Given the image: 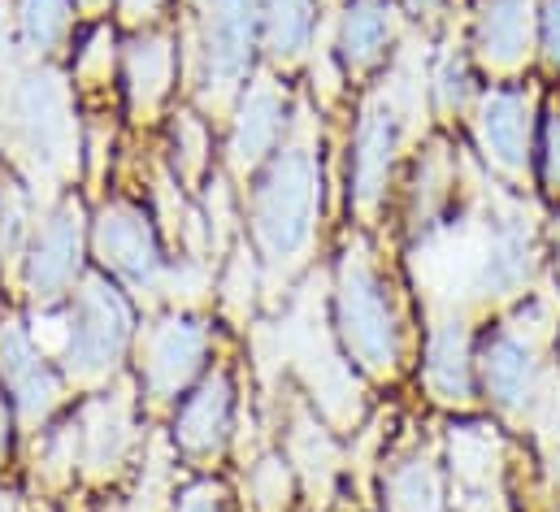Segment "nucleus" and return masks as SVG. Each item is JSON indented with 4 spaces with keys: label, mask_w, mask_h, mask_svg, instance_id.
I'll return each mask as SVG.
<instances>
[{
    "label": "nucleus",
    "mask_w": 560,
    "mask_h": 512,
    "mask_svg": "<svg viewBox=\"0 0 560 512\" xmlns=\"http://www.w3.org/2000/svg\"><path fill=\"white\" fill-rule=\"evenodd\" d=\"M434 96H439V109H447V114L460 109L474 96V74L465 66V57H456V53L443 57V66L434 74Z\"/></svg>",
    "instance_id": "obj_25"
},
{
    "label": "nucleus",
    "mask_w": 560,
    "mask_h": 512,
    "mask_svg": "<svg viewBox=\"0 0 560 512\" xmlns=\"http://www.w3.org/2000/svg\"><path fill=\"white\" fill-rule=\"evenodd\" d=\"M253 496L266 512H279L287 504V465L282 461L270 456V461H261L253 469Z\"/></svg>",
    "instance_id": "obj_26"
},
{
    "label": "nucleus",
    "mask_w": 560,
    "mask_h": 512,
    "mask_svg": "<svg viewBox=\"0 0 560 512\" xmlns=\"http://www.w3.org/2000/svg\"><path fill=\"white\" fill-rule=\"evenodd\" d=\"M535 278V240H530V222L517 209H504L482 248L469 265V287L482 300H513L530 287Z\"/></svg>",
    "instance_id": "obj_6"
},
{
    "label": "nucleus",
    "mask_w": 560,
    "mask_h": 512,
    "mask_svg": "<svg viewBox=\"0 0 560 512\" xmlns=\"http://www.w3.org/2000/svg\"><path fill=\"white\" fill-rule=\"evenodd\" d=\"M317 200H322V178L313 148L287 143L253 196V231L275 269H287L304 256L317 222Z\"/></svg>",
    "instance_id": "obj_1"
},
{
    "label": "nucleus",
    "mask_w": 560,
    "mask_h": 512,
    "mask_svg": "<svg viewBox=\"0 0 560 512\" xmlns=\"http://www.w3.org/2000/svg\"><path fill=\"white\" fill-rule=\"evenodd\" d=\"M22 235H26V200L9 183L4 196H0V248L4 253H18L22 248Z\"/></svg>",
    "instance_id": "obj_27"
},
{
    "label": "nucleus",
    "mask_w": 560,
    "mask_h": 512,
    "mask_svg": "<svg viewBox=\"0 0 560 512\" xmlns=\"http://www.w3.org/2000/svg\"><path fill=\"white\" fill-rule=\"evenodd\" d=\"M535 101L522 88H491L478 96V143L504 174H522L530 165Z\"/></svg>",
    "instance_id": "obj_9"
},
{
    "label": "nucleus",
    "mask_w": 560,
    "mask_h": 512,
    "mask_svg": "<svg viewBox=\"0 0 560 512\" xmlns=\"http://www.w3.org/2000/svg\"><path fill=\"white\" fill-rule=\"evenodd\" d=\"M478 365V383L487 391V399L500 412H530L544 399V361H539V344L513 326H500L482 339V348L474 352Z\"/></svg>",
    "instance_id": "obj_4"
},
{
    "label": "nucleus",
    "mask_w": 560,
    "mask_h": 512,
    "mask_svg": "<svg viewBox=\"0 0 560 512\" xmlns=\"http://www.w3.org/2000/svg\"><path fill=\"white\" fill-rule=\"evenodd\" d=\"M118 9H122L127 18H152V13L161 9V0H118Z\"/></svg>",
    "instance_id": "obj_32"
},
{
    "label": "nucleus",
    "mask_w": 560,
    "mask_h": 512,
    "mask_svg": "<svg viewBox=\"0 0 560 512\" xmlns=\"http://www.w3.org/2000/svg\"><path fill=\"white\" fill-rule=\"evenodd\" d=\"M205 330L200 322L191 317H170L161 322L152 335H148V348H143V383L156 399L174 395L178 386L187 383L196 370H200V357H205Z\"/></svg>",
    "instance_id": "obj_12"
},
{
    "label": "nucleus",
    "mask_w": 560,
    "mask_h": 512,
    "mask_svg": "<svg viewBox=\"0 0 560 512\" xmlns=\"http://www.w3.org/2000/svg\"><path fill=\"white\" fill-rule=\"evenodd\" d=\"M539 48L552 66H560V0L539 4Z\"/></svg>",
    "instance_id": "obj_30"
},
{
    "label": "nucleus",
    "mask_w": 560,
    "mask_h": 512,
    "mask_svg": "<svg viewBox=\"0 0 560 512\" xmlns=\"http://www.w3.org/2000/svg\"><path fill=\"white\" fill-rule=\"evenodd\" d=\"M257 0H213L205 18V83L213 101H226L253 61Z\"/></svg>",
    "instance_id": "obj_8"
},
{
    "label": "nucleus",
    "mask_w": 560,
    "mask_h": 512,
    "mask_svg": "<svg viewBox=\"0 0 560 512\" xmlns=\"http://www.w3.org/2000/svg\"><path fill=\"white\" fill-rule=\"evenodd\" d=\"M4 439H9V426H4V404H0V452H4Z\"/></svg>",
    "instance_id": "obj_34"
},
{
    "label": "nucleus",
    "mask_w": 560,
    "mask_h": 512,
    "mask_svg": "<svg viewBox=\"0 0 560 512\" xmlns=\"http://www.w3.org/2000/svg\"><path fill=\"white\" fill-rule=\"evenodd\" d=\"M79 443H83L88 474L118 469V461L131 443V399H127V391H114V395H101L96 404H88L83 426H79Z\"/></svg>",
    "instance_id": "obj_17"
},
{
    "label": "nucleus",
    "mask_w": 560,
    "mask_h": 512,
    "mask_svg": "<svg viewBox=\"0 0 560 512\" xmlns=\"http://www.w3.org/2000/svg\"><path fill=\"white\" fill-rule=\"evenodd\" d=\"M226 430H231V383L226 374H213L183 404L178 443L187 452H218L226 443Z\"/></svg>",
    "instance_id": "obj_20"
},
{
    "label": "nucleus",
    "mask_w": 560,
    "mask_h": 512,
    "mask_svg": "<svg viewBox=\"0 0 560 512\" xmlns=\"http://www.w3.org/2000/svg\"><path fill=\"white\" fill-rule=\"evenodd\" d=\"M0 48H4V13H0Z\"/></svg>",
    "instance_id": "obj_35"
},
{
    "label": "nucleus",
    "mask_w": 560,
    "mask_h": 512,
    "mask_svg": "<svg viewBox=\"0 0 560 512\" xmlns=\"http://www.w3.org/2000/svg\"><path fill=\"white\" fill-rule=\"evenodd\" d=\"M88 4H96V0H88Z\"/></svg>",
    "instance_id": "obj_37"
},
{
    "label": "nucleus",
    "mask_w": 560,
    "mask_h": 512,
    "mask_svg": "<svg viewBox=\"0 0 560 512\" xmlns=\"http://www.w3.org/2000/svg\"><path fill=\"white\" fill-rule=\"evenodd\" d=\"M474 348L465 317H439L425 339V386L443 404H469L474 399Z\"/></svg>",
    "instance_id": "obj_14"
},
{
    "label": "nucleus",
    "mask_w": 560,
    "mask_h": 512,
    "mask_svg": "<svg viewBox=\"0 0 560 512\" xmlns=\"http://www.w3.org/2000/svg\"><path fill=\"white\" fill-rule=\"evenodd\" d=\"M79 248H83V213H79V205H61L44 222L39 240L31 244L26 282H31V295L39 304L57 300L74 282V274H79Z\"/></svg>",
    "instance_id": "obj_11"
},
{
    "label": "nucleus",
    "mask_w": 560,
    "mask_h": 512,
    "mask_svg": "<svg viewBox=\"0 0 560 512\" xmlns=\"http://www.w3.org/2000/svg\"><path fill=\"white\" fill-rule=\"evenodd\" d=\"M0 512H13V504H9V500H0Z\"/></svg>",
    "instance_id": "obj_36"
},
{
    "label": "nucleus",
    "mask_w": 560,
    "mask_h": 512,
    "mask_svg": "<svg viewBox=\"0 0 560 512\" xmlns=\"http://www.w3.org/2000/svg\"><path fill=\"white\" fill-rule=\"evenodd\" d=\"M405 4H409L413 13H434V9L443 4V0H405Z\"/></svg>",
    "instance_id": "obj_33"
},
{
    "label": "nucleus",
    "mask_w": 560,
    "mask_h": 512,
    "mask_svg": "<svg viewBox=\"0 0 560 512\" xmlns=\"http://www.w3.org/2000/svg\"><path fill=\"white\" fill-rule=\"evenodd\" d=\"M452 474L460 509H491V474H495V439L487 426H460L452 434Z\"/></svg>",
    "instance_id": "obj_19"
},
{
    "label": "nucleus",
    "mask_w": 560,
    "mask_h": 512,
    "mask_svg": "<svg viewBox=\"0 0 560 512\" xmlns=\"http://www.w3.org/2000/svg\"><path fill=\"white\" fill-rule=\"evenodd\" d=\"M387 509L392 512H447L439 465H434L425 452L400 461V465L387 474Z\"/></svg>",
    "instance_id": "obj_21"
},
{
    "label": "nucleus",
    "mask_w": 560,
    "mask_h": 512,
    "mask_svg": "<svg viewBox=\"0 0 560 512\" xmlns=\"http://www.w3.org/2000/svg\"><path fill=\"white\" fill-rule=\"evenodd\" d=\"M9 118L18 130V143L22 152L44 165V170H57L70 152V101H66V88L57 74H26L18 88H13V101H9Z\"/></svg>",
    "instance_id": "obj_5"
},
{
    "label": "nucleus",
    "mask_w": 560,
    "mask_h": 512,
    "mask_svg": "<svg viewBox=\"0 0 560 512\" xmlns=\"http://www.w3.org/2000/svg\"><path fill=\"white\" fill-rule=\"evenodd\" d=\"M174 79V44L165 35H148L136 39L127 53V83H131V101L136 109H152Z\"/></svg>",
    "instance_id": "obj_22"
},
{
    "label": "nucleus",
    "mask_w": 560,
    "mask_h": 512,
    "mask_svg": "<svg viewBox=\"0 0 560 512\" xmlns=\"http://www.w3.org/2000/svg\"><path fill=\"white\" fill-rule=\"evenodd\" d=\"M127 339H131L127 300L105 278H88L74 300V313L66 317V344H61L66 370L74 379H101L118 365Z\"/></svg>",
    "instance_id": "obj_3"
},
{
    "label": "nucleus",
    "mask_w": 560,
    "mask_h": 512,
    "mask_svg": "<svg viewBox=\"0 0 560 512\" xmlns=\"http://www.w3.org/2000/svg\"><path fill=\"white\" fill-rule=\"evenodd\" d=\"M96 253H101V260L122 282H131L136 291L156 287V278H161L156 240H152L148 222H143L136 209H127V205H109L96 218Z\"/></svg>",
    "instance_id": "obj_10"
},
{
    "label": "nucleus",
    "mask_w": 560,
    "mask_h": 512,
    "mask_svg": "<svg viewBox=\"0 0 560 512\" xmlns=\"http://www.w3.org/2000/svg\"><path fill=\"white\" fill-rule=\"evenodd\" d=\"M282 92L261 79L248 88L244 105H240V118H235V135H231V161L235 170H253L266 161V152L279 143V130H282Z\"/></svg>",
    "instance_id": "obj_16"
},
{
    "label": "nucleus",
    "mask_w": 560,
    "mask_h": 512,
    "mask_svg": "<svg viewBox=\"0 0 560 512\" xmlns=\"http://www.w3.org/2000/svg\"><path fill=\"white\" fill-rule=\"evenodd\" d=\"M205 148H209V139H205V127L187 114L183 123H178V152H183V170L187 174H196L200 165H205Z\"/></svg>",
    "instance_id": "obj_28"
},
{
    "label": "nucleus",
    "mask_w": 560,
    "mask_h": 512,
    "mask_svg": "<svg viewBox=\"0 0 560 512\" xmlns=\"http://www.w3.org/2000/svg\"><path fill=\"white\" fill-rule=\"evenodd\" d=\"M335 322H339V339L348 348V357L374 374V379H392L400 365V326L392 313V295L374 269V260L365 248H352L339 265V282H335Z\"/></svg>",
    "instance_id": "obj_2"
},
{
    "label": "nucleus",
    "mask_w": 560,
    "mask_h": 512,
    "mask_svg": "<svg viewBox=\"0 0 560 512\" xmlns=\"http://www.w3.org/2000/svg\"><path fill=\"white\" fill-rule=\"evenodd\" d=\"M396 39V9L392 0H352L339 22V57L348 70H370Z\"/></svg>",
    "instance_id": "obj_18"
},
{
    "label": "nucleus",
    "mask_w": 560,
    "mask_h": 512,
    "mask_svg": "<svg viewBox=\"0 0 560 512\" xmlns=\"http://www.w3.org/2000/svg\"><path fill=\"white\" fill-rule=\"evenodd\" d=\"M178 512H222V491L209 487V482H200V487H191V491L183 496Z\"/></svg>",
    "instance_id": "obj_31"
},
{
    "label": "nucleus",
    "mask_w": 560,
    "mask_h": 512,
    "mask_svg": "<svg viewBox=\"0 0 560 512\" xmlns=\"http://www.w3.org/2000/svg\"><path fill=\"white\" fill-rule=\"evenodd\" d=\"M400 101L396 92H378L361 123H357V143H352V200L361 213H374L387 196V178L400 152Z\"/></svg>",
    "instance_id": "obj_7"
},
{
    "label": "nucleus",
    "mask_w": 560,
    "mask_h": 512,
    "mask_svg": "<svg viewBox=\"0 0 560 512\" xmlns=\"http://www.w3.org/2000/svg\"><path fill=\"white\" fill-rule=\"evenodd\" d=\"M0 374H4V386L13 391V399H18L26 421H39L61 395L57 374L44 365V352H35L26 330L13 326V322L0 330Z\"/></svg>",
    "instance_id": "obj_15"
},
{
    "label": "nucleus",
    "mask_w": 560,
    "mask_h": 512,
    "mask_svg": "<svg viewBox=\"0 0 560 512\" xmlns=\"http://www.w3.org/2000/svg\"><path fill=\"white\" fill-rule=\"evenodd\" d=\"M70 26L66 0H22V39L31 53H48Z\"/></svg>",
    "instance_id": "obj_24"
},
{
    "label": "nucleus",
    "mask_w": 560,
    "mask_h": 512,
    "mask_svg": "<svg viewBox=\"0 0 560 512\" xmlns=\"http://www.w3.org/2000/svg\"><path fill=\"white\" fill-rule=\"evenodd\" d=\"M544 183L560 196V114H548L544 123Z\"/></svg>",
    "instance_id": "obj_29"
},
{
    "label": "nucleus",
    "mask_w": 560,
    "mask_h": 512,
    "mask_svg": "<svg viewBox=\"0 0 560 512\" xmlns=\"http://www.w3.org/2000/svg\"><path fill=\"white\" fill-rule=\"evenodd\" d=\"M261 18H266V44L279 61L304 53L313 31V0H261Z\"/></svg>",
    "instance_id": "obj_23"
},
{
    "label": "nucleus",
    "mask_w": 560,
    "mask_h": 512,
    "mask_svg": "<svg viewBox=\"0 0 560 512\" xmlns=\"http://www.w3.org/2000/svg\"><path fill=\"white\" fill-rule=\"evenodd\" d=\"M530 35H535V0H482L478 22H474V44L478 57L491 70H517L530 57Z\"/></svg>",
    "instance_id": "obj_13"
}]
</instances>
